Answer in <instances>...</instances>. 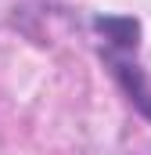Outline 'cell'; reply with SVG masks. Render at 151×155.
Masks as SVG:
<instances>
[{"mask_svg": "<svg viewBox=\"0 0 151 155\" xmlns=\"http://www.w3.org/2000/svg\"><path fill=\"white\" fill-rule=\"evenodd\" d=\"M94 29L101 36V58H104L108 72L122 87V94L130 97V105L144 119H151V87L140 61H137L140 22L130 15H101V18H94Z\"/></svg>", "mask_w": 151, "mask_h": 155, "instance_id": "cell-1", "label": "cell"}]
</instances>
